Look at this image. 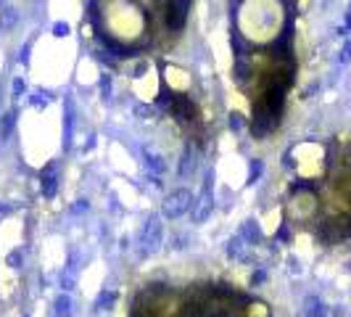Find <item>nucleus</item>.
Masks as SVG:
<instances>
[{
    "mask_svg": "<svg viewBox=\"0 0 351 317\" xmlns=\"http://www.w3.org/2000/svg\"><path fill=\"white\" fill-rule=\"evenodd\" d=\"M8 211H11V206H8V204H0V217L8 214Z\"/></svg>",
    "mask_w": 351,
    "mask_h": 317,
    "instance_id": "33",
    "label": "nucleus"
},
{
    "mask_svg": "<svg viewBox=\"0 0 351 317\" xmlns=\"http://www.w3.org/2000/svg\"><path fill=\"white\" fill-rule=\"evenodd\" d=\"M193 193L187 191V188H177V191H172L167 196V201L164 206H161V214H164L167 219H177L182 214H187V209H193Z\"/></svg>",
    "mask_w": 351,
    "mask_h": 317,
    "instance_id": "3",
    "label": "nucleus"
},
{
    "mask_svg": "<svg viewBox=\"0 0 351 317\" xmlns=\"http://www.w3.org/2000/svg\"><path fill=\"white\" fill-rule=\"evenodd\" d=\"M277 241H282V243H288V241H291V230H288V222H282V228L277 230Z\"/></svg>",
    "mask_w": 351,
    "mask_h": 317,
    "instance_id": "26",
    "label": "nucleus"
},
{
    "mask_svg": "<svg viewBox=\"0 0 351 317\" xmlns=\"http://www.w3.org/2000/svg\"><path fill=\"white\" fill-rule=\"evenodd\" d=\"M264 280H267V272H264V270H256L253 277H251V286H259V283H264Z\"/></svg>",
    "mask_w": 351,
    "mask_h": 317,
    "instance_id": "28",
    "label": "nucleus"
},
{
    "mask_svg": "<svg viewBox=\"0 0 351 317\" xmlns=\"http://www.w3.org/2000/svg\"><path fill=\"white\" fill-rule=\"evenodd\" d=\"M21 92H24V79L19 77V79H13V96H16V98H19V96H21Z\"/></svg>",
    "mask_w": 351,
    "mask_h": 317,
    "instance_id": "32",
    "label": "nucleus"
},
{
    "mask_svg": "<svg viewBox=\"0 0 351 317\" xmlns=\"http://www.w3.org/2000/svg\"><path fill=\"white\" fill-rule=\"evenodd\" d=\"M3 3H6V0H0V6H3Z\"/></svg>",
    "mask_w": 351,
    "mask_h": 317,
    "instance_id": "35",
    "label": "nucleus"
},
{
    "mask_svg": "<svg viewBox=\"0 0 351 317\" xmlns=\"http://www.w3.org/2000/svg\"><path fill=\"white\" fill-rule=\"evenodd\" d=\"M225 251H227V257H230V259H235V262H251V251H248V243L243 241L240 235L230 238V241H227V246H225Z\"/></svg>",
    "mask_w": 351,
    "mask_h": 317,
    "instance_id": "8",
    "label": "nucleus"
},
{
    "mask_svg": "<svg viewBox=\"0 0 351 317\" xmlns=\"http://www.w3.org/2000/svg\"><path fill=\"white\" fill-rule=\"evenodd\" d=\"M338 61L341 64H346V61H351V40L343 45V50H341V56H338Z\"/></svg>",
    "mask_w": 351,
    "mask_h": 317,
    "instance_id": "27",
    "label": "nucleus"
},
{
    "mask_svg": "<svg viewBox=\"0 0 351 317\" xmlns=\"http://www.w3.org/2000/svg\"><path fill=\"white\" fill-rule=\"evenodd\" d=\"M53 101V96H50V92L48 90H32V98H29V103L35 106V109H45V106Z\"/></svg>",
    "mask_w": 351,
    "mask_h": 317,
    "instance_id": "17",
    "label": "nucleus"
},
{
    "mask_svg": "<svg viewBox=\"0 0 351 317\" xmlns=\"http://www.w3.org/2000/svg\"><path fill=\"white\" fill-rule=\"evenodd\" d=\"M161 243H164V222H161L158 214H151V217L143 222L140 235H138V251H140V257L156 254V251L161 248Z\"/></svg>",
    "mask_w": 351,
    "mask_h": 317,
    "instance_id": "1",
    "label": "nucleus"
},
{
    "mask_svg": "<svg viewBox=\"0 0 351 317\" xmlns=\"http://www.w3.org/2000/svg\"><path fill=\"white\" fill-rule=\"evenodd\" d=\"M262 172H264V164L259 162V158H251V167H248V185H253V182H259V177H262Z\"/></svg>",
    "mask_w": 351,
    "mask_h": 317,
    "instance_id": "21",
    "label": "nucleus"
},
{
    "mask_svg": "<svg viewBox=\"0 0 351 317\" xmlns=\"http://www.w3.org/2000/svg\"><path fill=\"white\" fill-rule=\"evenodd\" d=\"M174 98H177V96H174V92L167 87V90H161L158 92V98H156V103L161 106V109H167V111H172V106H174Z\"/></svg>",
    "mask_w": 351,
    "mask_h": 317,
    "instance_id": "20",
    "label": "nucleus"
},
{
    "mask_svg": "<svg viewBox=\"0 0 351 317\" xmlns=\"http://www.w3.org/2000/svg\"><path fill=\"white\" fill-rule=\"evenodd\" d=\"M214 209V172L209 169L201 182V193L193 201V222H206Z\"/></svg>",
    "mask_w": 351,
    "mask_h": 317,
    "instance_id": "2",
    "label": "nucleus"
},
{
    "mask_svg": "<svg viewBox=\"0 0 351 317\" xmlns=\"http://www.w3.org/2000/svg\"><path fill=\"white\" fill-rule=\"evenodd\" d=\"M230 127L238 132V130H243V119L238 116V114H230Z\"/></svg>",
    "mask_w": 351,
    "mask_h": 317,
    "instance_id": "30",
    "label": "nucleus"
},
{
    "mask_svg": "<svg viewBox=\"0 0 351 317\" xmlns=\"http://www.w3.org/2000/svg\"><path fill=\"white\" fill-rule=\"evenodd\" d=\"M196 169V148L190 143L182 148V158H180V177H190Z\"/></svg>",
    "mask_w": 351,
    "mask_h": 317,
    "instance_id": "11",
    "label": "nucleus"
},
{
    "mask_svg": "<svg viewBox=\"0 0 351 317\" xmlns=\"http://www.w3.org/2000/svg\"><path fill=\"white\" fill-rule=\"evenodd\" d=\"M29 48H32V43H26V45L21 48V53H19V61H21V64H29Z\"/></svg>",
    "mask_w": 351,
    "mask_h": 317,
    "instance_id": "29",
    "label": "nucleus"
},
{
    "mask_svg": "<svg viewBox=\"0 0 351 317\" xmlns=\"http://www.w3.org/2000/svg\"><path fill=\"white\" fill-rule=\"evenodd\" d=\"M58 280H61V288H63V291H72V288H74V283H77V264H74V259L69 262V267L61 272Z\"/></svg>",
    "mask_w": 351,
    "mask_h": 317,
    "instance_id": "16",
    "label": "nucleus"
},
{
    "mask_svg": "<svg viewBox=\"0 0 351 317\" xmlns=\"http://www.w3.org/2000/svg\"><path fill=\"white\" fill-rule=\"evenodd\" d=\"M53 35H56V37H66V35H69V24H66V21H56V24H53Z\"/></svg>",
    "mask_w": 351,
    "mask_h": 317,
    "instance_id": "25",
    "label": "nucleus"
},
{
    "mask_svg": "<svg viewBox=\"0 0 351 317\" xmlns=\"http://www.w3.org/2000/svg\"><path fill=\"white\" fill-rule=\"evenodd\" d=\"M135 114H138V116H143V119H153V106H145V103H140V106H135Z\"/></svg>",
    "mask_w": 351,
    "mask_h": 317,
    "instance_id": "24",
    "label": "nucleus"
},
{
    "mask_svg": "<svg viewBox=\"0 0 351 317\" xmlns=\"http://www.w3.org/2000/svg\"><path fill=\"white\" fill-rule=\"evenodd\" d=\"M306 317H325V307H322V301L309 296L306 299Z\"/></svg>",
    "mask_w": 351,
    "mask_h": 317,
    "instance_id": "18",
    "label": "nucleus"
},
{
    "mask_svg": "<svg viewBox=\"0 0 351 317\" xmlns=\"http://www.w3.org/2000/svg\"><path fill=\"white\" fill-rule=\"evenodd\" d=\"M172 114L180 119V122H193V119L198 116L196 111V103L187 98V96H177L174 98V106H172Z\"/></svg>",
    "mask_w": 351,
    "mask_h": 317,
    "instance_id": "7",
    "label": "nucleus"
},
{
    "mask_svg": "<svg viewBox=\"0 0 351 317\" xmlns=\"http://www.w3.org/2000/svg\"><path fill=\"white\" fill-rule=\"evenodd\" d=\"M346 29H351V6H348V16H346Z\"/></svg>",
    "mask_w": 351,
    "mask_h": 317,
    "instance_id": "34",
    "label": "nucleus"
},
{
    "mask_svg": "<svg viewBox=\"0 0 351 317\" xmlns=\"http://www.w3.org/2000/svg\"><path fill=\"white\" fill-rule=\"evenodd\" d=\"M87 206H90V204L85 201V198H79V201L72 206V211H74V214H79V211H87Z\"/></svg>",
    "mask_w": 351,
    "mask_h": 317,
    "instance_id": "31",
    "label": "nucleus"
},
{
    "mask_svg": "<svg viewBox=\"0 0 351 317\" xmlns=\"http://www.w3.org/2000/svg\"><path fill=\"white\" fill-rule=\"evenodd\" d=\"M8 267H13V270H16V267H21V262H24V251L21 248H13L11 251V254H8Z\"/></svg>",
    "mask_w": 351,
    "mask_h": 317,
    "instance_id": "22",
    "label": "nucleus"
},
{
    "mask_svg": "<svg viewBox=\"0 0 351 317\" xmlns=\"http://www.w3.org/2000/svg\"><path fill=\"white\" fill-rule=\"evenodd\" d=\"M101 92H103V101H111V77L109 74L101 77Z\"/></svg>",
    "mask_w": 351,
    "mask_h": 317,
    "instance_id": "23",
    "label": "nucleus"
},
{
    "mask_svg": "<svg viewBox=\"0 0 351 317\" xmlns=\"http://www.w3.org/2000/svg\"><path fill=\"white\" fill-rule=\"evenodd\" d=\"M277 122H280V116L275 111H269L264 101H256L253 116H251V135L253 138H264L267 132H272L277 127Z\"/></svg>",
    "mask_w": 351,
    "mask_h": 317,
    "instance_id": "4",
    "label": "nucleus"
},
{
    "mask_svg": "<svg viewBox=\"0 0 351 317\" xmlns=\"http://www.w3.org/2000/svg\"><path fill=\"white\" fill-rule=\"evenodd\" d=\"M58 164H48L43 172H40V188H43L45 198H56L58 193Z\"/></svg>",
    "mask_w": 351,
    "mask_h": 317,
    "instance_id": "6",
    "label": "nucleus"
},
{
    "mask_svg": "<svg viewBox=\"0 0 351 317\" xmlns=\"http://www.w3.org/2000/svg\"><path fill=\"white\" fill-rule=\"evenodd\" d=\"M16 21H19V11L16 8H3V11H0V29H3V32H11L13 29V26H16Z\"/></svg>",
    "mask_w": 351,
    "mask_h": 317,
    "instance_id": "14",
    "label": "nucleus"
},
{
    "mask_svg": "<svg viewBox=\"0 0 351 317\" xmlns=\"http://www.w3.org/2000/svg\"><path fill=\"white\" fill-rule=\"evenodd\" d=\"M114 301H116V294H114V291H101L98 299H95V307H98V309H111Z\"/></svg>",
    "mask_w": 351,
    "mask_h": 317,
    "instance_id": "19",
    "label": "nucleus"
},
{
    "mask_svg": "<svg viewBox=\"0 0 351 317\" xmlns=\"http://www.w3.org/2000/svg\"><path fill=\"white\" fill-rule=\"evenodd\" d=\"M53 312H56V317H72L74 314V301L69 294H61L56 299V304H53Z\"/></svg>",
    "mask_w": 351,
    "mask_h": 317,
    "instance_id": "13",
    "label": "nucleus"
},
{
    "mask_svg": "<svg viewBox=\"0 0 351 317\" xmlns=\"http://www.w3.org/2000/svg\"><path fill=\"white\" fill-rule=\"evenodd\" d=\"M187 8H190V0H169L167 6V26L172 32H180L185 21H187Z\"/></svg>",
    "mask_w": 351,
    "mask_h": 317,
    "instance_id": "5",
    "label": "nucleus"
},
{
    "mask_svg": "<svg viewBox=\"0 0 351 317\" xmlns=\"http://www.w3.org/2000/svg\"><path fill=\"white\" fill-rule=\"evenodd\" d=\"M240 238L246 241L248 246H256L262 241V228H259V222L256 219H246L243 222V228H240Z\"/></svg>",
    "mask_w": 351,
    "mask_h": 317,
    "instance_id": "10",
    "label": "nucleus"
},
{
    "mask_svg": "<svg viewBox=\"0 0 351 317\" xmlns=\"http://www.w3.org/2000/svg\"><path fill=\"white\" fill-rule=\"evenodd\" d=\"M143 162H145V169L148 172H151V175H164V172H167V162H164V158H161L158 153H151V151H145L143 153Z\"/></svg>",
    "mask_w": 351,
    "mask_h": 317,
    "instance_id": "12",
    "label": "nucleus"
},
{
    "mask_svg": "<svg viewBox=\"0 0 351 317\" xmlns=\"http://www.w3.org/2000/svg\"><path fill=\"white\" fill-rule=\"evenodd\" d=\"M63 109H66V114H63V148L69 151L72 148V135H74V103L66 98Z\"/></svg>",
    "mask_w": 351,
    "mask_h": 317,
    "instance_id": "9",
    "label": "nucleus"
},
{
    "mask_svg": "<svg viewBox=\"0 0 351 317\" xmlns=\"http://www.w3.org/2000/svg\"><path fill=\"white\" fill-rule=\"evenodd\" d=\"M13 127H16V111H6L0 116V140H8Z\"/></svg>",
    "mask_w": 351,
    "mask_h": 317,
    "instance_id": "15",
    "label": "nucleus"
}]
</instances>
